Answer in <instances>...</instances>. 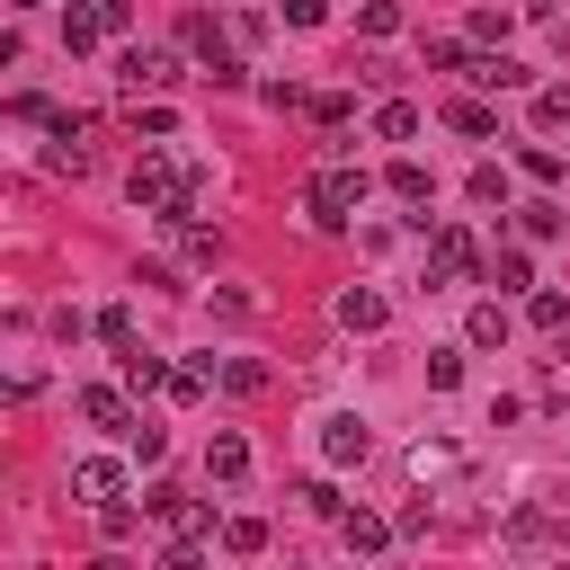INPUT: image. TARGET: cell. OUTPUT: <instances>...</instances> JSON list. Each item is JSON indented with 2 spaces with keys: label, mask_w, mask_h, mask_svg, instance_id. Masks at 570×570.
<instances>
[{
  "label": "cell",
  "mask_w": 570,
  "mask_h": 570,
  "mask_svg": "<svg viewBox=\"0 0 570 570\" xmlns=\"http://www.w3.org/2000/svg\"><path fill=\"white\" fill-rule=\"evenodd\" d=\"M356 205H365V169H347V151H330V160L312 169V187H303L312 232H347V223H356Z\"/></svg>",
  "instance_id": "1"
},
{
  "label": "cell",
  "mask_w": 570,
  "mask_h": 570,
  "mask_svg": "<svg viewBox=\"0 0 570 570\" xmlns=\"http://www.w3.org/2000/svg\"><path fill=\"white\" fill-rule=\"evenodd\" d=\"M463 276H481V249H472L463 223H436V232H428V294H436V285H463Z\"/></svg>",
  "instance_id": "2"
},
{
  "label": "cell",
  "mask_w": 570,
  "mask_h": 570,
  "mask_svg": "<svg viewBox=\"0 0 570 570\" xmlns=\"http://www.w3.org/2000/svg\"><path fill=\"white\" fill-rule=\"evenodd\" d=\"M312 428H321L312 445H321V463H330V472H347V463H365V445H374V428H365V410H321Z\"/></svg>",
  "instance_id": "3"
},
{
  "label": "cell",
  "mask_w": 570,
  "mask_h": 570,
  "mask_svg": "<svg viewBox=\"0 0 570 570\" xmlns=\"http://www.w3.org/2000/svg\"><path fill=\"white\" fill-rule=\"evenodd\" d=\"M401 463H410V481H428V490H454V481L472 472V454H463L454 436H419V445H410Z\"/></svg>",
  "instance_id": "4"
},
{
  "label": "cell",
  "mask_w": 570,
  "mask_h": 570,
  "mask_svg": "<svg viewBox=\"0 0 570 570\" xmlns=\"http://www.w3.org/2000/svg\"><path fill=\"white\" fill-rule=\"evenodd\" d=\"M71 490H80L89 508H107V499H125V463H116V454H80V463H71Z\"/></svg>",
  "instance_id": "5"
},
{
  "label": "cell",
  "mask_w": 570,
  "mask_h": 570,
  "mask_svg": "<svg viewBox=\"0 0 570 570\" xmlns=\"http://www.w3.org/2000/svg\"><path fill=\"white\" fill-rule=\"evenodd\" d=\"M160 80H169V53H160V45H125L116 89H125V98H142V89H160Z\"/></svg>",
  "instance_id": "6"
},
{
  "label": "cell",
  "mask_w": 570,
  "mask_h": 570,
  "mask_svg": "<svg viewBox=\"0 0 570 570\" xmlns=\"http://www.w3.org/2000/svg\"><path fill=\"white\" fill-rule=\"evenodd\" d=\"M45 134H53L45 142V169H89V116H53Z\"/></svg>",
  "instance_id": "7"
},
{
  "label": "cell",
  "mask_w": 570,
  "mask_h": 570,
  "mask_svg": "<svg viewBox=\"0 0 570 570\" xmlns=\"http://www.w3.org/2000/svg\"><path fill=\"white\" fill-rule=\"evenodd\" d=\"M71 410H80L89 428H134V410H125V392H116V383H80V392H71Z\"/></svg>",
  "instance_id": "8"
},
{
  "label": "cell",
  "mask_w": 570,
  "mask_h": 570,
  "mask_svg": "<svg viewBox=\"0 0 570 570\" xmlns=\"http://www.w3.org/2000/svg\"><path fill=\"white\" fill-rule=\"evenodd\" d=\"M205 481H249V436L214 428V445H205Z\"/></svg>",
  "instance_id": "9"
},
{
  "label": "cell",
  "mask_w": 570,
  "mask_h": 570,
  "mask_svg": "<svg viewBox=\"0 0 570 570\" xmlns=\"http://www.w3.org/2000/svg\"><path fill=\"white\" fill-rule=\"evenodd\" d=\"M383 321H392V303H383L374 285H347V294H338V330H383Z\"/></svg>",
  "instance_id": "10"
},
{
  "label": "cell",
  "mask_w": 570,
  "mask_h": 570,
  "mask_svg": "<svg viewBox=\"0 0 570 570\" xmlns=\"http://www.w3.org/2000/svg\"><path fill=\"white\" fill-rule=\"evenodd\" d=\"M116 374H125V392H160V383H169V365H160L151 347H125V356H116Z\"/></svg>",
  "instance_id": "11"
},
{
  "label": "cell",
  "mask_w": 570,
  "mask_h": 570,
  "mask_svg": "<svg viewBox=\"0 0 570 570\" xmlns=\"http://www.w3.org/2000/svg\"><path fill=\"white\" fill-rule=\"evenodd\" d=\"M481 276H490L499 294H525V285H534V258H525V249H499V258H490Z\"/></svg>",
  "instance_id": "12"
},
{
  "label": "cell",
  "mask_w": 570,
  "mask_h": 570,
  "mask_svg": "<svg viewBox=\"0 0 570 570\" xmlns=\"http://www.w3.org/2000/svg\"><path fill=\"white\" fill-rule=\"evenodd\" d=\"M463 338H472V347H508V303H472Z\"/></svg>",
  "instance_id": "13"
},
{
  "label": "cell",
  "mask_w": 570,
  "mask_h": 570,
  "mask_svg": "<svg viewBox=\"0 0 570 570\" xmlns=\"http://www.w3.org/2000/svg\"><path fill=\"white\" fill-rule=\"evenodd\" d=\"M374 134H383V142H410V134H419V107H410V98H383V107H374Z\"/></svg>",
  "instance_id": "14"
},
{
  "label": "cell",
  "mask_w": 570,
  "mask_h": 570,
  "mask_svg": "<svg viewBox=\"0 0 570 570\" xmlns=\"http://www.w3.org/2000/svg\"><path fill=\"white\" fill-rule=\"evenodd\" d=\"M445 125H454V134H472V142H490V134H499V116H490L481 98H454V107H445Z\"/></svg>",
  "instance_id": "15"
},
{
  "label": "cell",
  "mask_w": 570,
  "mask_h": 570,
  "mask_svg": "<svg viewBox=\"0 0 570 570\" xmlns=\"http://www.w3.org/2000/svg\"><path fill=\"white\" fill-rule=\"evenodd\" d=\"M98 338H107L116 356H125V347H142V338H134V312H125V303H107V312H98Z\"/></svg>",
  "instance_id": "16"
},
{
  "label": "cell",
  "mask_w": 570,
  "mask_h": 570,
  "mask_svg": "<svg viewBox=\"0 0 570 570\" xmlns=\"http://www.w3.org/2000/svg\"><path fill=\"white\" fill-rule=\"evenodd\" d=\"M401 525H383V517H347V552H383Z\"/></svg>",
  "instance_id": "17"
},
{
  "label": "cell",
  "mask_w": 570,
  "mask_h": 570,
  "mask_svg": "<svg viewBox=\"0 0 570 570\" xmlns=\"http://www.w3.org/2000/svg\"><path fill=\"white\" fill-rule=\"evenodd\" d=\"M223 552H267V525L258 517H223Z\"/></svg>",
  "instance_id": "18"
},
{
  "label": "cell",
  "mask_w": 570,
  "mask_h": 570,
  "mask_svg": "<svg viewBox=\"0 0 570 570\" xmlns=\"http://www.w3.org/2000/svg\"><path fill=\"white\" fill-rule=\"evenodd\" d=\"M98 36H107V27H98V9H71V18H62V45H71V53H89Z\"/></svg>",
  "instance_id": "19"
},
{
  "label": "cell",
  "mask_w": 570,
  "mask_h": 570,
  "mask_svg": "<svg viewBox=\"0 0 570 570\" xmlns=\"http://www.w3.org/2000/svg\"><path fill=\"white\" fill-rule=\"evenodd\" d=\"M472 80H481V89H525V80H534V71H525V62H508V53H499V62H481V71H472Z\"/></svg>",
  "instance_id": "20"
},
{
  "label": "cell",
  "mask_w": 570,
  "mask_h": 570,
  "mask_svg": "<svg viewBox=\"0 0 570 570\" xmlns=\"http://www.w3.org/2000/svg\"><path fill=\"white\" fill-rule=\"evenodd\" d=\"M392 196H401V205H428V169H419V160H392Z\"/></svg>",
  "instance_id": "21"
},
{
  "label": "cell",
  "mask_w": 570,
  "mask_h": 570,
  "mask_svg": "<svg viewBox=\"0 0 570 570\" xmlns=\"http://www.w3.org/2000/svg\"><path fill=\"white\" fill-rule=\"evenodd\" d=\"M472 205H508V169H499V160L472 169Z\"/></svg>",
  "instance_id": "22"
},
{
  "label": "cell",
  "mask_w": 570,
  "mask_h": 570,
  "mask_svg": "<svg viewBox=\"0 0 570 570\" xmlns=\"http://www.w3.org/2000/svg\"><path fill=\"white\" fill-rule=\"evenodd\" d=\"M428 383L454 392V383H463V347H428Z\"/></svg>",
  "instance_id": "23"
},
{
  "label": "cell",
  "mask_w": 570,
  "mask_h": 570,
  "mask_svg": "<svg viewBox=\"0 0 570 570\" xmlns=\"http://www.w3.org/2000/svg\"><path fill=\"white\" fill-rule=\"evenodd\" d=\"M125 445H134L142 463H160V454H169V428H151V419H134V428H125Z\"/></svg>",
  "instance_id": "24"
},
{
  "label": "cell",
  "mask_w": 570,
  "mask_h": 570,
  "mask_svg": "<svg viewBox=\"0 0 570 570\" xmlns=\"http://www.w3.org/2000/svg\"><path fill=\"white\" fill-rule=\"evenodd\" d=\"M223 383H232V392H267V365H258V356H232Z\"/></svg>",
  "instance_id": "25"
},
{
  "label": "cell",
  "mask_w": 570,
  "mask_h": 570,
  "mask_svg": "<svg viewBox=\"0 0 570 570\" xmlns=\"http://www.w3.org/2000/svg\"><path fill=\"white\" fill-rule=\"evenodd\" d=\"M356 27H365V36H392V27H401V9H392V0H365V9H356Z\"/></svg>",
  "instance_id": "26"
},
{
  "label": "cell",
  "mask_w": 570,
  "mask_h": 570,
  "mask_svg": "<svg viewBox=\"0 0 570 570\" xmlns=\"http://www.w3.org/2000/svg\"><path fill=\"white\" fill-rule=\"evenodd\" d=\"M517 223H525V240H552V232H561V205H525Z\"/></svg>",
  "instance_id": "27"
},
{
  "label": "cell",
  "mask_w": 570,
  "mask_h": 570,
  "mask_svg": "<svg viewBox=\"0 0 570 570\" xmlns=\"http://www.w3.org/2000/svg\"><path fill=\"white\" fill-rule=\"evenodd\" d=\"M525 321H534V330H561V321H570V303H561V294H534V303H525Z\"/></svg>",
  "instance_id": "28"
},
{
  "label": "cell",
  "mask_w": 570,
  "mask_h": 570,
  "mask_svg": "<svg viewBox=\"0 0 570 570\" xmlns=\"http://www.w3.org/2000/svg\"><path fill=\"white\" fill-rule=\"evenodd\" d=\"M134 125H142L151 142H169V134H178V116H169V107H134Z\"/></svg>",
  "instance_id": "29"
},
{
  "label": "cell",
  "mask_w": 570,
  "mask_h": 570,
  "mask_svg": "<svg viewBox=\"0 0 570 570\" xmlns=\"http://www.w3.org/2000/svg\"><path fill=\"white\" fill-rule=\"evenodd\" d=\"M294 499H303V508H312V517H338V490H330V481H303V490H294Z\"/></svg>",
  "instance_id": "30"
},
{
  "label": "cell",
  "mask_w": 570,
  "mask_h": 570,
  "mask_svg": "<svg viewBox=\"0 0 570 570\" xmlns=\"http://www.w3.org/2000/svg\"><path fill=\"white\" fill-rule=\"evenodd\" d=\"M98 525H107V543H125V534H134V508H125V499H107V508H98Z\"/></svg>",
  "instance_id": "31"
},
{
  "label": "cell",
  "mask_w": 570,
  "mask_h": 570,
  "mask_svg": "<svg viewBox=\"0 0 570 570\" xmlns=\"http://www.w3.org/2000/svg\"><path fill=\"white\" fill-rule=\"evenodd\" d=\"M534 116L543 125H570V89H534Z\"/></svg>",
  "instance_id": "32"
},
{
  "label": "cell",
  "mask_w": 570,
  "mask_h": 570,
  "mask_svg": "<svg viewBox=\"0 0 570 570\" xmlns=\"http://www.w3.org/2000/svg\"><path fill=\"white\" fill-rule=\"evenodd\" d=\"M276 18H285V27H321V18H330V0H285Z\"/></svg>",
  "instance_id": "33"
},
{
  "label": "cell",
  "mask_w": 570,
  "mask_h": 570,
  "mask_svg": "<svg viewBox=\"0 0 570 570\" xmlns=\"http://www.w3.org/2000/svg\"><path fill=\"white\" fill-rule=\"evenodd\" d=\"M9 9H36V0H9Z\"/></svg>",
  "instance_id": "34"
},
{
  "label": "cell",
  "mask_w": 570,
  "mask_h": 570,
  "mask_svg": "<svg viewBox=\"0 0 570 570\" xmlns=\"http://www.w3.org/2000/svg\"><path fill=\"white\" fill-rule=\"evenodd\" d=\"M543 9H552V0H543Z\"/></svg>",
  "instance_id": "35"
}]
</instances>
